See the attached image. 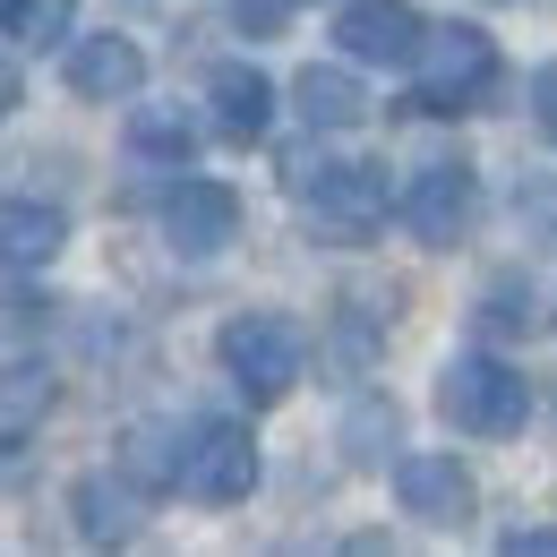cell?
Here are the masks:
<instances>
[{
    "label": "cell",
    "mask_w": 557,
    "mask_h": 557,
    "mask_svg": "<svg viewBox=\"0 0 557 557\" xmlns=\"http://www.w3.org/2000/svg\"><path fill=\"white\" fill-rule=\"evenodd\" d=\"M437 412L455 420L463 437H515L523 412H532V386H523V369H506L488 351H455L437 369Z\"/></svg>",
    "instance_id": "1"
},
{
    "label": "cell",
    "mask_w": 557,
    "mask_h": 557,
    "mask_svg": "<svg viewBox=\"0 0 557 557\" xmlns=\"http://www.w3.org/2000/svg\"><path fill=\"white\" fill-rule=\"evenodd\" d=\"M172 488L198 497V506H232L258 488V446L240 420H189L181 446H172Z\"/></svg>",
    "instance_id": "2"
},
{
    "label": "cell",
    "mask_w": 557,
    "mask_h": 557,
    "mask_svg": "<svg viewBox=\"0 0 557 557\" xmlns=\"http://www.w3.org/2000/svg\"><path fill=\"white\" fill-rule=\"evenodd\" d=\"M223 369H232V386L249 395V404H283L292 395V377H300V360H309V335L292 326V318H267V309H249V318H232L223 335Z\"/></svg>",
    "instance_id": "3"
},
{
    "label": "cell",
    "mask_w": 557,
    "mask_h": 557,
    "mask_svg": "<svg viewBox=\"0 0 557 557\" xmlns=\"http://www.w3.org/2000/svg\"><path fill=\"white\" fill-rule=\"evenodd\" d=\"M420 112H472L488 86H497V44H488L481 26H420Z\"/></svg>",
    "instance_id": "4"
},
{
    "label": "cell",
    "mask_w": 557,
    "mask_h": 557,
    "mask_svg": "<svg viewBox=\"0 0 557 557\" xmlns=\"http://www.w3.org/2000/svg\"><path fill=\"white\" fill-rule=\"evenodd\" d=\"M292 198L326 240H360L386 214V181L377 163H292Z\"/></svg>",
    "instance_id": "5"
},
{
    "label": "cell",
    "mask_w": 557,
    "mask_h": 557,
    "mask_svg": "<svg viewBox=\"0 0 557 557\" xmlns=\"http://www.w3.org/2000/svg\"><path fill=\"white\" fill-rule=\"evenodd\" d=\"M395 497H404L412 523H437V532H463L472 506H481V488L455 455H395Z\"/></svg>",
    "instance_id": "6"
},
{
    "label": "cell",
    "mask_w": 557,
    "mask_h": 557,
    "mask_svg": "<svg viewBox=\"0 0 557 557\" xmlns=\"http://www.w3.org/2000/svg\"><path fill=\"white\" fill-rule=\"evenodd\" d=\"M335 44H344L351 61H386V70H404V61L420 52V9H412V0H344Z\"/></svg>",
    "instance_id": "7"
},
{
    "label": "cell",
    "mask_w": 557,
    "mask_h": 557,
    "mask_svg": "<svg viewBox=\"0 0 557 557\" xmlns=\"http://www.w3.org/2000/svg\"><path fill=\"white\" fill-rule=\"evenodd\" d=\"M163 232H172L181 258H214V249L240 232V198H232L223 181H181V189L163 198Z\"/></svg>",
    "instance_id": "8"
},
{
    "label": "cell",
    "mask_w": 557,
    "mask_h": 557,
    "mask_svg": "<svg viewBox=\"0 0 557 557\" xmlns=\"http://www.w3.org/2000/svg\"><path fill=\"white\" fill-rule=\"evenodd\" d=\"M472 223V172L463 163H429L412 189H404V232L429 249H455V232Z\"/></svg>",
    "instance_id": "9"
},
{
    "label": "cell",
    "mask_w": 557,
    "mask_h": 557,
    "mask_svg": "<svg viewBox=\"0 0 557 557\" xmlns=\"http://www.w3.org/2000/svg\"><path fill=\"white\" fill-rule=\"evenodd\" d=\"M146 86V52L129 35H86L70 52V95L77 103H129Z\"/></svg>",
    "instance_id": "10"
},
{
    "label": "cell",
    "mask_w": 557,
    "mask_h": 557,
    "mask_svg": "<svg viewBox=\"0 0 557 557\" xmlns=\"http://www.w3.org/2000/svg\"><path fill=\"white\" fill-rule=\"evenodd\" d=\"M61 240H70V214L61 207H44V198H0V267L44 275V267L61 258Z\"/></svg>",
    "instance_id": "11"
},
{
    "label": "cell",
    "mask_w": 557,
    "mask_h": 557,
    "mask_svg": "<svg viewBox=\"0 0 557 557\" xmlns=\"http://www.w3.org/2000/svg\"><path fill=\"white\" fill-rule=\"evenodd\" d=\"M207 103H214V129L223 138H267V121H275V86L249 70V61H223V70L207 77Z\"/></svg>",
    "instance_id": "12"
},
{
    "label": "cell",
    "mask_w": 557,
    "mask_h": 557,
    "mask_svg": "<svg viewBox=\"0 0 557 557\" xmlns=\"http://www.w3.org/2000/svg\"><path fill=\"white\" fill-rule=\"evenodd\" d=\"M70 506H77V532L86 541H129L146 523V497L129 472H86V481L70 488Z\"/></svg>",
    "instance_id": "13"
},
{
    "label": "cell",
    "mask_w": 557,
    "mask_h": 557,
    "mask_svg": "<svg viewBox=\"0 0 557 557\" xmlns=\"http://www.w3.org/2000/svg\"><path fill=\"white\" fill-rule=\"evenodd\" d=\"M292 103H300L309 129H360V121H369V95H360V77H351V70H300Z\"/></svg>",
    "instance_id": "14"
},
{
    "label": "cell",
    "mask_w": 557,
    "mask_h": 557,
    "mask_svg": "<svg viewBox=\"0 0 557 557\" xmlns=\"http://www.w3.org/2000/svg\"><path fill=\"white\" fill-rule=\"evenodd\" d=\"M52 369L44 360H17V369H0V446H26L35 429H44V412H52Z\"/></svg>",
    "instance_id": "15"
},
{
    "label": "cell",
    "mask_w": 557,
    "mask_h": 557,
    "mask_svg": "<svg viewBox=\"0 0 557 557\" xmlns=\"http://www.w3.org/2000/svg\"><path fill=\"white\" fill-rule=\"evenodd\" d=\"M129 154H138V163H163V172H189V154H198L189 112H172V103H138V112H129Z\"/></svg>",
    "instance_id": "16"
},
{
    "label": "cell",
    "mask_w": 557,
    "mask_h": 557,
    "mask_svg": "<svg viewBox=\"0 0 557 557\" xmlns=\"http://www.w3.org/2000/svg\"><path fill=\"white\" fill-rule=\"evenodd\" d=\"M395 437H404V412H395V395H360L344 412V455L360 472H377L386 455H395Z\"/></svg>",
    "instance_id": "17"
},
{
    "label": "cell",
    "mask_w": 557,
    "mask_h": 557,
    "mask_svg": "<svg viewBox=\"0 0 557 557\" xmlns=\"http://www.w3.org/2000/svg\"><path fill=\"white\" fill-rule=\"evenodd\" d=\"M70 26H77V0H9V26H0V35H17V44L44 52V44H61Z\"/></svg>",
    "instance_id": "18"
},
{
    "label": "cell",
    "mask_w": 557,
    "mask_h": 557,
    "mask_svg": "<svg viewBox=\"0 0 557 557\" xmlns=\"http://www.w3.org/2000/svg\"><path fill=\"white\" fill-rule=\"evenodd\" d=\"M172 446H181V429H154V420H146V429H129L121 472H129V481H163V488H172Z\"/></svg>",
    "instance_id": "19"
},
{
    "label": "cell",
    "mask_w": 557,
    "mask_h": 557,
    "mask_svg": "<svg viewBox=\"0 0 557 557\" xmlns=\"http://www.w3.org/2000/svg\"><path fill=\"white\" fill-rule=\"evenodd\" d=\"M515 214H523L532 232H549V240H557V172H541V181H523V189H515Z\"/></svg>",
    "instance_id": "20"
},
{
    "label": "cell",
    "mask_w": 557,
    "mask_h": 557,
    "mask_svg": "<svg viewBox=\"0 0 557 557\" xmlns=\"http://www.w3.org/2000/svg\"><path fill=\"white\" fill-rule=\"evenodd\" d=\"M481 318H488V326H532V292H515V283H497Z\"/></svg>",
    "instance_id": "21"
},
{
    "label": "cell",
    "mask_w": 557,
    "mask_h": 557,
    "mask_svg": "<svg viewBox=\"0 0 557 557\" xmlns=\"http://www.w3.org/2000/svg\"><path fill=\"white\" fill-rule=\"evenodd\" d=\"M497 549H506V557H557V523H515Z\"/></svg>",
    "instance_id": "22"
},
{
    "label": "cell",
    "mask_w": 557,
    "mask_h": 557,
    "mask_svg": "<svg viewBox=\"0 0 557 557\" xmlns=\"http://www.w3.org/2000/svg\"><path fill=\"white\" fill-rule=\"evenodd\" d=\"M232 17H240L249 35H275L283 17H292V0H232Z\"/></svg>",
    "instance_id": "23"
},
{
    "label": "cell",
    "mask_w": 557,
    "mask_h": 557,
    "mask_svg": "<svg viewBox=\"0 0 557 557\" xmlns=\"http://www.w3.org/2000/svg\"><path fill=\"white\" fill-rule=\"evenodd\" d=\"M532 121L557 138V61H541V70H532Z\"/></svg>",
    "instance_id": "24"
},
{
    "label": "cell",
    "mask_w": 557,
    "mask_h": 557,
    "mask_svg": "<svg viewBox=\"0 0 557 557\" xmlns=\"http://www.w3.org/2000/svg\"><path fill=\"white\" fill-rule=\"evenodd\" d=\"M9 103H17V70L0 61V112H9Z\"/></svg>",
    "instance_id": "25"
},
{
    "label": "cell",
    "mask_w": 557,
    "mask_h": 557,
    "mask_svg": "<svg viewBox=\"0 0 557 557\" xmlns=\"http://www.w3.org/2000/svg\"><path fill=\"white\" fill-rule=\"evenodd\" d=\"M0 26H9V0H0Z\"/></svg>",
    "instance_id": "26"
}]
</instances>
